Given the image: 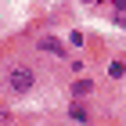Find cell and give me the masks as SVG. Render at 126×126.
Returning <instances> with one entry per match:
<instances>
[{"mask_svg":"<svg viewBox=\"0 0 126 126\" xmlns=\"http://www.w3.org/2000/svg\"><path fill=\"white\" fill-rule=\"evenodd\" d=\"M7 87H11V94H29V90L36 87V72L25 68V65H15L7 72Z\"/></svg>","mask_w":126,"mask_h":126,"instance_id":"6da1fadb","label":"cell"},{"mask_svg":"<svg viewBox=\"0 0 126 126\" xmlns=\"http://www.w3.org/2000/svg\"><path fill=\"white\" fill-rule=\"evenodd\" d=\"M40 50H47V54H54V58H61V54H65L61 40H54V36H40Z\"/></svg>","mask_w":126,"mask_h":126,"instance_id":"7a4b0ae2","label":"cell"},{"mask_svg":"<svg viewBox=\"0 0 126 126\" xmlns=\"http://www.w3.org/2000/svg\"><path fill=\"white\" fill-rule=\"evenodd\" d=\"M68 119H76V123H87V108H83V105H72V108H68Z\"/></svg>","mask_w":126,"mask_h":126,"instance_id":"3957f363","label":"cell"},{"mask_svg":"<svg viewBox=\"0 0 126 126\" xmlns=\"http://www.w3.org/2000/svg\"><path fill=\"white\" fill-rule=\"evenodd\" d=\"M108 72L119 79V76H126V65H123V61H112V68H108Z\"/></svg>","mask_w":126,"mask_h":126,"instance_id":"277c9868","label":"cell"},{"mask_svg":"<svg viewBox=\"0 0 126 126\" xmlns=\"http://www.w3.org/2000/svg\"><path fill=\"white\" fill-rule=\"evenodd\" d=\"M72 90H76V94H87V90H90V79H79V83H76Z\"/></svg>","mask_w":126,"mask_h":126,"instance_id":"5b68a950","label":"cell"}]
</instances>
